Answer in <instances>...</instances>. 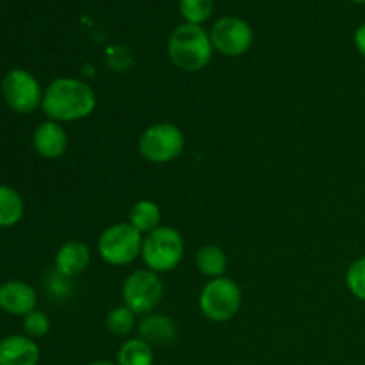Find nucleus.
Listing matches in <instances>:
<instances>
[{"mask_svg":"<svg viewBox=\"0 0 365 365\" xmlns=\"http://www.w3.org/2000/svg\"><path fill=\"white\" fill-rule=\"evenodd\" d=\"M96 107L95 89L75 77H57L43 91L41 110L57 123L88 118Z\"/></svg>","mask_w":365,"mask_h":365,"instance_id":"obj_1","label":"nucleus"},{"mask_svg":"<svg viewBox=\"0 0 365 365\" xmlns=\"http://www.w3.org/2000/svg\"><path fill=\"white\" fill-rule=\"evenodd\" d=\"M212 41L202 25L180 24L168 39V56L171 63L184 71H200L212 59Z\"/></svg>","mask_w":365,"mask_h":365,"instance_id":"obj_2","label":"nucleus"},{"mask_svg":"<svg viewBox=\"0 0 365 365\" xmlns=\"http://www.w3.org/2000/svg\"><path fill=\"white\" fill-rule=\"evenodd\" d=\"M184 253V237L173 227H159L143 239L141 259L146 269L157 274L177 269Z\"/></svg>","mask_w":365,"mask_h":365,"instance_id":"obj_3","label":"nucleus"},{"mask_svg":"<svg viewBox=\"0 0 365 365\" xmlns=\"http://www.w3.org/2000/svg\"><path fill=\"white\" fill-rule=\"evenodd\" d=\"M242 305V291L235 280L228 277L207 282L200 294V310L214 323H227L237 316Z\"/></svg>","mask_w":365,"mask_h":365,"instance_id":"obj_4","label":"nucleus"},{"mask_svg":"<svg viewBox=\"0 0 365 365\" xmlns=\"http://www.w3.org/2000/svg\"><path fill=\"white\" fill-rule=\"evenodd\" d=\"M143 235L130 223H114L98 237V255L109 266H128L141 257Z\"/></svg>","mask_w":365,"mask_h":365,"instance_id":"obj_5","label":"nucleus"},{"mask_svg":"<svg viewBox=\"0 0 365 365\" xmlns=\"http://www.w3.org/2000/svg\"><path fill=\"white\" fill-rule=\"evenodd\" d=\"M185 148L184 132L173 123L150 125L138 141V150L141 157L153 164H166L178 159Z\"/></svg>","mask_w":365,"mask_h":365,"instance_id":"obj_6","label":"nucleus"},{"mask_svg":"<svg viewBox=\"0 0 365 365\" xmlns=\"http://www.w3.org/2000/svg\"><path fill=\"white\" fill-rule=\"evenodd\" d=\"M164 284L160 274L150 269H138L125 278L121 285L123 305L128 307L135 316H148L163 302Z\"/></svg>","mask_w":365,"mask_h":365,"instance_id":"obj_7","label":"nucleus"},{"mask_svg":"<svg viewBox=\"0 0 365 365\" xmlns=\"http://www.w3.org/2000/svg\"><path fill=\"white\" fill-rule=\"evenodd\" d=\"M0 91H2L4 102L13 113L31 114L36 109H41L45 89H41L38 78L24 68H14L7 71L0 84Z\"/></svg>","mask_w":365,"mask_h":365,"instance_id":"obj_8","label":"nucleus"},{"mask_svg":"<svg viewBox=\"0 0 365 365\" xmlns=\"http://www.w3.org/2000/svg\"><path fill=\"white\" fill-rule=\"evenodd\" d=\"M209 36L214 50L227 57L245 56L253 45V29L239 16H223L216 20Z\"/></svg>","mask_w":365,"mask_h":365,"instance_id":"obj_9","label":"nucleus"},{"mask_svg":"<svg viewBox=\"0 0 365 365\" xmlns=\"http://www.w3.org/2000/svg\"><path fill=\"white\" fill-rule=\"evenodd\" d=\"M38 292L24 280H7L0 284V310L9 316L25 317L36 310Z\"/></svg>","mask_w":365,"mask_h":365,"instance_id":"obj_10","label":"nucleus"},{"mask_svg":"<svg viewBox=\"0 0 365 365\" xmlns=\"http://www.w3.org/2000/svg\"><path fill=\"white\" fill-rule=\"evenodd\" d=\"M68 145H70L68 132L57 121H43L32 134V146L43 159H59L68 150Z\"/></svg>","mask_w":365,"mask_h":365,"instance_id":"obj_11","label":"nucleus"},{"mask_svg":"<svg viewBox=\"0 0 365 365\" xmlns=\"http://www.w3.org/2000/svg\"><path fill=\"white\" fill-rule=\"evenodd\" d=\"M41 351L34 339L9 335L0 341V365H38Z\"/></svg>","mask_w":365,"mask_h":365,"instance_id":"obj_12","label":"nucleus"},{"mask_svg":"<svg viewBox=\"0 0 365 365\" xmlns=\"http://www.w3.org/2000/svg\"><path fill=\"white\" fill-rule=\"evenodd\" d=\"M139 339L148 342L152 348H166L177 341V324L163 314H148L138 324Z\"/></svg>","mask_w":365,"mask_h":365,"instance_id":"obj_13","label":"nucleus"},{"mask_svg":"<svg viewBox=\"0 0 365 365\" xmlns=\"http://www.w3.org/2000/svg\"><path fill=\"white\" fill-rule=\"evenodd\" d=\"M89 262H91V252H89L88 245H84L82 241H66L57 250L56 259H53L56 271L64 278L84 273Z\"/></svg>","mask_w":365,"mask_h":365,"instance_id":"obj_14","label":"nucleus"},{"mask_svg":"<svg viewBox=\"0 0 365 365\" xmlns=\"http://www.w3.org/2000/svg\"><path fill=\"white\" fill-rule=\"evenodd\" d=\"M25 214V202L20 192L7 184H0V228L16 227Z\"/></svg>","mask_w":365,"mask_h":365,"instance_id":"obj_15","label":"nucleus"},{"mask_svg":"<svg viewBox=\"0 0 365 365\" xmlns=\"http://www.w3.org/2000/svg\"><path fill=\"white\" fill-rule=\"evenodd\" d=\"M128 223L141 235H148L160 227V207L153 200H139L128 212Z\"/></svg>","mask_w":365,"mask_h":365,"instance_id":"obj_16","label":"nucleus"},{"mask_svg":"<svg viewBox=\"0 0 365 365\" xmlns=\"http://www.w3.org/2000/svg\"><path fill=\"white\" fill-rule=\"evenodd\" d=\"M227 266V253L220 246L205 245L196 252V267H198V271L203 277H209L210 280L225 277Z\"/></svg>","mask_w":365,"mask_h":365,"instance_id":"obj_17","label":"nucleus"},{"mask_svg":"<svg viewBox=\"0 0 365 365\" xmlns=\"http://www.w3.org/2000/svg\"><path fill=\"white\" fill-rule=\"evenodd\" d=\"M153 348L143 339H127L118 351V365H153Z\"/></svg>","mask_w":365,"mask_h":365,"instance_id":"obj_18","label":"nucleus"},{"mask_svg":"<svg viewBox=\"0 0 365 365\" xmlns=\"http://www.w3.org/2000/svg\"><path fill=\"white\" fill-rule=\"evenodd\" d=\"M106 327L109 334L116 335V337H127L135 328V314L125 305L114 307L107 314Z\"/></svg>","mask_w":365,"mask_h":365,"instance_id":"obj_19","label":"nucleus"},{"mask_svg":"<svg viewBox=\"0 0 365 365\" xmlns=\"http://www.w3.org/2000/svg\"><path fill=\"white\" fill-rule=\"evenodd\" d=\"M185 24L203 25L214 13V0H180L178 4Z\"/></svg>","mask_w":365,"mask_h":365,"instance_id":"obj_20","label":"nucleus"},{"mask_svg":"<svg viewBox=\"0 0 365 365\" xmlns=\"http://www.w3.org/2000/svg\"><path fill=\"white\" fill-rule=\"evenodd\" d=\"M346 285L356 299L365 302V257H360L349 266L346 273Z\"/></svg>","mask_w":365,"mask_h":365,"instance_id":"obj_21","label":"nucleus"},{"mask_svg":"<svg viewBox=\"0 0 365 365\" xmlns=\"http://www.w3.org/2000/svg\"><path fill=\"white\" fill-rule=\"evenodd\" d=\"M24 331L31 339H41L50 331V319L41 310H32L24 317Z\"/></svg>","mask_w":365,"mask_h":365,"instance_id":"obj_22","label":"nucleus"},{"mask_svg":"<svg viewBox=\"0 0 365 365\" xmlns=\"http://www.w3.org/2000/svg\"><path fill=\"white\" fill-rule=\"evenodd\" d=\"M353 39H355V46H356V50L360 52V56L365 57V21L356 27Z\"/></svg>","mask_w":365,"mask_h":365,"instance_id":"obj_23","label":"nucleus"},{"mask_svg":"<svg viewBox=\"0 0 365 365\" xmlns=\"http://www.w3.org/2000/svg\"><path fill=\"white\" fill-rule=\"evenodd\" d=\"M88 365H118V364H113V362H107V360H98V362H91Z\"/></svg>","mask_w":365,"mask_h":365,"instance_id":"obj_24","label":"nucleus"},{"mask_svg":"<svg viewBox=\"0 0 365 365\" xmlns=\"http://www.w3.org/2000/svg\"><path fill=\"white\" fill-rule=\"evenodd\" d=\"M351 2H355V4H365V0H351Z\"/></svg>","mask_w":365,"mask_h":365,"instance_id":"obj_25","label":"nucleus"}]
</instances>
